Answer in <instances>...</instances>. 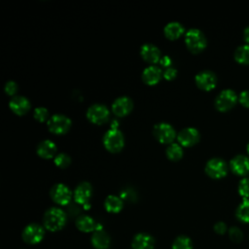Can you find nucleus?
<instances>
[{
    "label": "nucleus",
    "mask_w": 249,
    "mask_h": 249,
    "mask_svg": "<svg viewBox=\"0 0 249 249\" xmlns=\"http://www.w3.org/2000/svg\"><path fill=\"white\" fill-rule=\"evenodd\" d=\"M31 103L26 96L16 94L9 101L10 109L17 115H23L30 109Z\"/></svg>",
    "instance_id": "a211bd4d"
},
{
    "label": "nucleus",
    "mask_w": 249,
    "mask_h": 249,
    "mask_svg": "<svg viewBox=\"0 0 249 249\" xmlns=\"http://www.w3.org/2000/svg\"><path fill=\"white\" fill-rule=\"evenodd\" d=\"M196 86L203 90H211L216 87L217 77L211 70H201L195 76Z\"/></svg>",
    "instance_id": "f8f14e48"
},
{
    "label": "nucleus",
    "mask_w": 249,
    "mask_h": 249,
    "mask_svg": "<svg viewBox=\"0 0 249 249\" xmlns=\"http://www.w3.org/2000/svg\"><path fill=\"white\" fill-rule=\"evenodd\" d=\"M67 221L66 213L58 207H51L49 208L43 218L44 226L47 230L51 231H56L61 230Z\"/></svg>",
    "instance_id": "f257e3e1"
},
{
    "label": "nucleus",
    "mask_w": 249,
    "mask_h": 249,
    "mask_svg": "<svg viewBox=\"0 0 249 249\" xmlns=\"http://www.w3.org/2000/svg\"><path fill=\"white\" fill-rule=\"evenodd\" d=\"M153 134L160 143L170 144L176 137V130L169 123L160 122L154 125Z\"/></svg>",
    "instance_id": "6e6552de"
},
{
    "label": "nucleus",
    "mask_w": 249,
    "mask_h": 249,
    "mask_svg": "<svg viewBox=\"0 0 249 249\" xmlns=\"http://www.w3.org/2000/svg\"><path fill=\"white\" fill-rule=\"evenodd\" d=\"M36 152L38 156H40L43 159L53 158L56 154V144L51 139L41 140L37 144Z\"/></svg>",
    "instance_id": "6ab92c4d"
},
{
    "label": "nucleus",
    "mask_w": 249,
    "mask_h": 249,
    "mask_svg": "<svg viewBox=\"0 0 249 249\" xmlns=\"http://www.w3.org/2000/svg\"><path fill=\"white\" fill-rule=\"evenodd\" d=\"M44 234V228L36 223L28 224L22 231V238L26 243L29 244L39 243L43 239Z\"/></svg>",
    "instance_id": "9b49d317"
},
{
    "label": "nucleus",
    "mask_w": 249,
    "mask_h": 249,
    "mask_svg": "<svg viewBox=\"0 0 249 249\" xmlns=\"http://www.w3.org/2000/svg\"><path fill=\"white\" fill-rule=\"evenodd\" d=\"M238 101H239V103H240L243 107L249 108V89L242 90V91L239 93Z\"/></svg>",
    "instance_id": "72a5a7b5"
},
{
    "label": "nucleus",
    "mask_w": 249,
    "mask_h": 249,
    "mask_svg": "<svg viewBox=\"0 0 249 249\" xmlns=\"http://www.w3.org/2000/svg\"><path fill=\"white\" fill-rule=\"evenodd\" d=\"M140 55L145 61L151 64L160 61L161 57L160 49L152 43H145L140 47Z\"/></svg>",
    "instance_id": "f3484780"
},
{
    "label": "nucleus",
    "mask_w": 249,
    "mask_h": 249,
    "mask_svg": "<svg viewBox=\"0 0 249 249\" xmlns=\"http://www.w3.org/2000/svg\"><path fill=\"white\" fill-rule=\"evenodd\" d=\"M33 117L35 118V120H37L39 122H45V121L49 120V118H50L49 111L44 106L36 107L33 111Z\"/></svg>",
    "instance_id": "7c9ffc66"
},
{
    "label": "nucleus",
    "mask_w": 249,
    "mask_h": 249,
    "mask_svg": "<svg viewBox=\"0 0 249 249\" xmlns=\"http://www.w3.org/2000/svg\"><path fill=\"white\" fill-rule=\"evenodd\" d=\"M184 151L182 148V145L179 143H170L166 148H165V155L166 157L171 160H178L183 157Z\"/></svg>",
    "instance_id": "393cba45"
},
{
    "label": "nucleus",
    "mask_w": 249,
    "mask_h": 249,
    "mask_svg": "<svg viewBox=\"0 0 249 249\" xmlns=\"http://www.w3.org/2000/svg\"><path fill=\"white\" fill-rule=\"evenodd\" d=\"M86 115L88 120L92 124H101L108 120L110 111L105 104L93 103L87 109Z\"/></svg>",
    "instance_id": "0eeeda50"
},
{
    "label": "nucleus",
    "mask_w": 249,
    "mask_h": 249,
    "mask_svg": "<svg viewBox=\"0 0 249 249\" xmlns=\"http://www.w3.org/2000/svg\"><path fill=\"white\" fill-rule=\"evenodd\" d=\"M243 39L249 45V26L245 27L243 30Z\"/></svg>",
    "instance_id": "4c0bfd02"
},
{
    "label": "nucleus",
    "mask_w": 249,
    "mask_h": 249,
    "mask_svg": "<svg viewBox=\"0 0 249 249\" xmlns=\"http://www.w3.org/2000/svg\"><path fill=\"white\" fill-rule=\"evenodd\" d=\"M229 237L234 243H239L243 239V232L237 227H231L229 230Z\"/></svg>",
    "instance_id": "2f4dec72"
},
{
    "label": "nucleus",
    "mask_w": 249,
    "mask_h": 249,
    "mask_svg": "<svg viewBox=\"0 0 249 249\" xmlns=\"http://www.w3.org/2000/svg\"><path fill=\"white\" fill-rule=\"evenodd\" d=\"M131 247L132 249H154L155 239L148 233L139 232L133 237Z\"/></svg>",
    "instance_id": "aec40b11"
},
{
    "label": "nucleus",
    "mask_w": 249,
    "mask_h": 249,
    "mask_svg": "<svg viewBox=\"0 0 249 249\" xmlns=\"http://www.w3.org/2000/svg\"><path fill=\"white\" fill-rule=\"evenodd\" d=\"M187 48L194 53H200L206 47L207 41L204 33L198 28H190L185 33Z\"/></svg>",
    "instance_id": "f03ea898"
},
{
    "label": "nucleus",
    "mask_w": 249,
    "mask_h": 249,
    "mask_svg": "<svg viewBox=\"0 0 249 249\" xmlns=\"http://www.w3.org/2000/svg\"><path fill=\"white\" fill-rule=\"evenodd\" d=\"M72 121L64 114H53L47 121L49 130L54 134H63L67 132L71 126Z\"/></svg>",
    "instance_id": "20e7f679"
},
{
    "label": "nucleus",
    "mask_w": 249,
    "mask_h": 249,
    "mask_svg": "<svg viewBox=\"0 0 249 249\" xmlns=\"http://www.w3.org/2000/svg\"><path fill=\"white\" fill-rule=\"evenodd\" d=\"M91 244L96 249H108L110 246V237L103 231H94L91 235Z\"/></svg>",
    "instance_id": "4be33fe9"
},
{
    "label": "nucleus",
    "mask_w": 249,
    "mask_h": 249,
    "mask_svg": "<svg viewBox=\"0 0 249 249\" xmlns=\"http://www.w3.org/2000/svg\"><path fill=\"white\" fill-rule=\"evenodd\" d=\"M52 199L60 205H67L72 197V192L69 187L63 183L54 184L50 191Z\"/></svg>",
    "instance_id": "1a4fd4ad"
},
{
    "label": "nucleus",
    "mask_w": 249,
    "mask_h": 249,
    "mask_svg": "<svg viewBox=\"0 0 249 249\" xmlns=\"http://www.w3.org/2000/svg\"><path fill=\"white\" fill-rule=\"evenodd\" d=\"M162 73L163 71L160 69V66L156 64H150L142 71L141 78L145 84L152 86L160 82L162 77Z\"/></svg>",
    "instance_id": "dca6fc26"
},
{
    "label": "nucleus",
    "mask_w": 249,
    "mask_h": 249,
    "mask_svg": "<svg viewBox=\"0 0 249 249\" xmlns=\"http://www.w3.org/2000/svg\"><path fill=\"white\" fill-rule=\"evenodd\" d=\"M204 170L209 177L213 179H220L227 175L228 164L221 158H211L206 161Z\"/></svg>",
    "instance_id": "423d86ee"
},
{
    "label": "nucleus",
    "mask_w": 249,
    "mask_h": 249,
    "mask_svg": "<svg viewBox=\"0 0 249 249\" xmlns=\"http://www.w3.org/2000/svg\"><path fill=\"white\" fill-rule=\"evenodd\" d=\"M231 170L240 176H245L249 173V157L244 155H236L230 161Z\"/></svg>",
    "instance_id": "2eb2a0df"
},
{
    "label": "nucleus",
    "mask_w": 249,
    "mask_h": 249,
    "mask_svg": "<svg viewBox=\"0 0 249 249\" xmlns=\"http://www.w3.org/2000/svg\"><path fill=\"white\" fill-rule=\"evenodd\" d=\"M246 151H247V153H248V155H249V142H248L247 145H246Z\"/></svg>",
    "instance_id": "58836bf2"
},
{
    "label": "nucleus",
    "mask_w": 249,
    "mask_h": 249,
    "mask_svg": "<svg viewBox=\"0 0 249 249\" xmlns=\"http://www.w3.org/2000/svg\"><path fill=\"white\" fill-rule=\"evenodd\" d=\"M236 218L242 223H249V198L243 199L235 211Z\"/></svg>",
    "instance_id": "bb28decb"
},
{
    "label": "nucleus",
    "mask_w": 249,
    "mask_h": 249,
    "mask_svg": "<svg viewBox=\"0 0 249 249\" xmlns=\"http://www.w3.org/2000/svg\"><path fill=\"white\" fill-rule=\"evenodd\" d=\"M96 225L97 223H95V221L89 215H81L76 220V227L84 232L94 231Z\"/></svg>",
    "instance_id": "5701e85b"
},
{
    "label": "nucleus",
    "mask_w": 249,
    "mask_h": 249,
    "mask_svg": "<svg viewBox=\"0 0 249 249\" xmlns=\"http://www.w3.org/2000/svg\"><path fill=\"white\" fill-rule=\"evenodd\" d=\"M176 75H177V69L173 66H169V67L165 68L162 73L163 78L166 80H172L176 77Z\"/></svg>",
    "instance_id": "f704fd0d"
},
{
    "label": "nucleus",
    "mask_w": 249,
    "mask_h": 249,
    "mask_svg": "<svg viewBox=\"0 0 249 249\" xmlns=\"http://www.w3.org/2000/svg\"><path fill=\"white\" fill-rule=\"evenodd\" d=\"M171 61H172V60H171L170 56H168V55H163V56H161L160 59V65H162V66L165 67V68L171 66Z\"/></svg>",
    "instance_id": "e433bc0d"
},
{
    "label": "nucleus",
    "mask_w": 249,
    "mask_h": 249,
    "mask_svg": "<svg viewBox=\"0 0 249 249\" xmlns=\"http://www.w3.org/2000/svg\"><path fill=\"white\" fill-rule=\"evenodd\" d=\"M185 32L184 25L176 20L167 22L163 27V33L166 38L170 40H175L180 37Z\"/></svg>",
    "instance_id": "412c9836"
},
{
    "label": "nucleus",
    "mask_w": 249,
    "mask_h": 249,
    "mask_svg": "<svg viewBox=\"0 0 249 249\" xmlns=\"http://www.w3.org/2000/svg\"><path fill=\"white\" fill-rule=\"evenodd\" d=\"M214 231L218 234H224L228 231V227H227L226 223L219 221L214 225Z\"/></svg>",
    "instance_id": "c9c22d12"
},
{
    "label": "nucleus",
    "mask_w": 249,
    "mask_h": 249,
    "mask_svg": "<svg viewBox=\"0 0 249 249\" xmlns=\"http://www.w3.org/2000/svg\"><path fill=\"white\" fill-rule=\"evenodd\" d=\"M237 99L238 97L234 90L231 89H225L218 93L215 98L214 104L218 111L227 112L235 105Z\"/></svg>",
    "instance_id": "39448f33"
},
{
    "label": "nucleus",
    "mask_w": 249,
    "mask_h": 249,
    "mask_svg": "<svg viewBox=\"0 0 249 249\" xmlns=\"http://www.w3.org/2000/svg\"><path fill=\"white\" fill-rule=\"evenodd\" d=\"M124 206L123 199L116 195H109L104 200V207L110 213H118Z\"/></svg>",
    "instance_id": "b1692460"
},
{
    "label": "nucleus",
    "mask_w": 249,
    "mask_h": 249,
    "mask_svg": "<svg viewBox=\"0 0 249 249\" xmlns=\"http://www.w3.org/2000/svg\"><path fill=\"white\" fill-rule=\"evenodd\" d=\"M102 142L106 150L116 153L123 149L124 145V136L118 127L112 126L104 133Z\"/></svg>",
    "instance_id": "7ed1b4c3"
},
{
    "label": "nucleus",
    "mask_w": 249,
    "mask_h": 249,
    "mask_svg": "<svg viewBox=\"0 0 249 249\" xmlns=\"http://www.w3.org/2000/svg\"><path fill=\"white\" fill-rule=\"evenodd\" d=\"M18 86L17 82L14 81V80H9L5 83L4 90L9 95H13V96L16 95V93L18 91Z\"/></svg>",
    "instance_id": "473e14b6"
},
{
    "label": "nucleus",
    "mask_w": 249,
    "mask_h": 249,
    "mask_svg": "<svg viewBox=\"0 0 249 249\" xmlns=\"http://www.w3.org/2000/svg\"><path fill=\"white\" fill-rule=\"evenodd\" d=\"M200 134L197 128L194 126H187L182 128L177 134L178 143L184 147H191L198 142Z\"/></svg>",
    "instance_id": "ddd939ff"
},
{
    "label": "nucleus",
    "mask_w": 249,
    "mask_h": 249,
    "mask_svg": "<svg viewBox=\"0 0 249 249\" xmlns=\"http://www.w3.org/2000/svg\"><path fill=\"white\" fill-rule=\"evenodd\" d=\"M234 59L240 64H249V45H241L237 47L233 53Z\"/></svg>",
    "instance_id": "a878e982"
},
{
    "label": "nucleus",
    "mask_w": 249,
    "mask_h": 249,
    "mask_svg": "<svg viewBox=\"0 0 249 249\" xmlns=\"http://www.w3.org/2000/svg\"><path fill=\"white\" fill-rule=\"evenodd\" d=\"M172 249H193L192 240L186 235H180L173 241Z\"/></svg>",
    "instance_id": "cd10ccee"
},
{
    "label": "nucleus",
    "mask_w": 249,
    "mask_h": 249,
    "mask_svg": "<svg viewBox=\"0 0 249 249\" xmlns=\"http://www.w3.org/2000/svg\"><path fill=\"white\" fill-rule=\"evenodd\" d=\"M53 161L56 166H58L60 168H65L70 164L71 158L66 153H58L53 158Z\"/></svg>",
    "instance_id": "c85d7f7f"
},
{
    "label": "nucleus",
    "mask_w": 249,
    "mask_h": 249,
    "mask_svg": "<svg viewBox=\"0 0 249 249\" xmlns=\"http://www.w3.org/2000/svg\"><path fill=\"white\" fill-rule=\"evenodd\" d=\"M237 191L243 199L249 198V177H244L239 181Z\"/></svg>",
    "instance_id": "c756f323"
},
{
    "label": "nucleus",
    "mask_w": 249,
    "mask_h": 249,
    "mask_svg": "<svg viewBox=\"0 0 249 249\" xmlns=\"http://www.w3.org/2000/svg\"><path fill=\"white\" fill-rule=\"evenodd\" d=\"M133 108V101L127 95H121L114 99L111 109L118 117H124L130 113Z\"/></svg>",
    "instance_id": "4468645a"
},
{
    "label": "nucleus",
    "mask_w": 249,
    "mask_h": 249,
    "mask_svg": "<svg viewBox=\"0 0 249 249\" xmlns=\"http://www.w3.org/2000/svg\"><path fill=\"white\" fill-rule=\"evenodd\" d=\"M91 194H92L91 184L88 181H82L76 186L73 193V196L77 203L83 204L85 208H89V198L91 197Z\"/></svg>",
    "instance_id": "9d476101"
}]
</instances>
